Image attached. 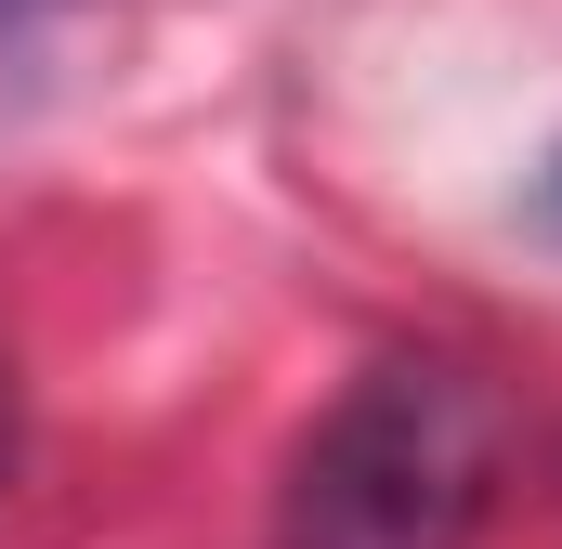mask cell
I'll return each instance as SVG.
<instances>
[{
    "label": "cell",
    "instance_id": "3",
    "mask_svg": "<svg viewBox=\"0 0 562 549\" xmlns=\"http://www.w3.org/2000/svg\"><path fill=\"white\" fill-rule=\"evenodd\" d=\"M550 223H562V170H550Z\"/></svg>",
    "mask_w": 562,
    "mask_h": 549
},
{
    "label": "cell",
    "instance_id": "1",
    "mask_svg": "<svg viewBox=\"0 0 562 549\" xmlns=\"http://www.w3.org/2000/svg\"><path fill=\"white\" fill-rule=\"evenodd\" d=\"M510 471V406L458 354H380L301 432L262 549H471Z\"/></svg>",
    "mask_w": 562,
    "mask_h": 549
},
{
    "label": "cell",
    "instance_id": "2",
    "mask_svg": "<svg viewBox=\"0 0 562 549\" xmlns=\"http://www.w3.org/2000/svg\"><path fill=\"white\" fill-rule=\"evenodd\" d=\"M0 471H13V380H0Z\"/></svg>",
    "mask_w": 562,
    "mask_h": 549
}]
</instances>
